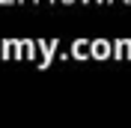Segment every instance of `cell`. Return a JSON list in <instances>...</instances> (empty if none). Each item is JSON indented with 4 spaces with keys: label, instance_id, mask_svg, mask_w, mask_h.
Here are the masks:
<instances>
[]
</instances>
